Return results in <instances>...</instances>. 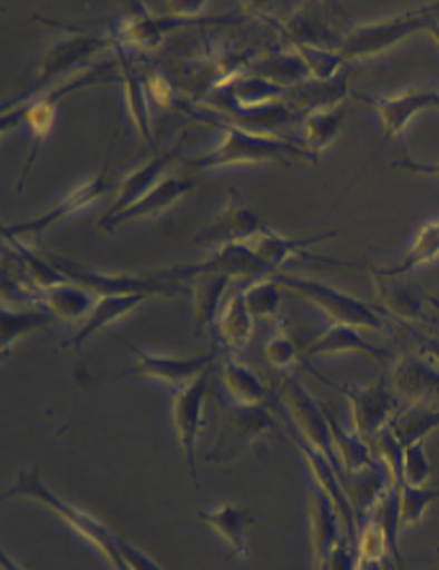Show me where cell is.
<instances>
[{"mask_svg":"<svg viewBox=\"0 0 439 570\" xmlns=\"http://www.w3.org/2000/svg\"><path fill=\"white\" fill-rule=\"evenodd\" d=\"M193 188H195L193 177L167 175L152 190L146 191L133 207H128L126 212L111 217V219H100L98 228L105 233H114L118 226L128 224V222H139V219H149V217L165 214L177 200L186 198Z\"/></svg>","mask_w":439,"mask_h":570,"instance_id":"obj_19","label":"cell"},{"mask_svg":"<svg viewBox=\"0 0 439 570\" xmlns=\"http://www.w3.org/2000/svg\"><path fill=\"white\" fill-rule=\"evenodd\" d=\"M209 392V373L173 392L172 422L179 441V448L186 453L188 471L198 488V434L203 428L205 401Z\"/></svg>","mask_w":439,"mask_h":570,"instance_id":"obj_13","label":"cell"},{"mask_svg":"<svg viewBox=\"0 0 439 570\" xmlns=\"http://www.w3.org/2000/svg\"><path fill=\"white\" fill-rule=\"evenodd\" d=\"M118 72L116 60L114 62H98L88 69H81L71 77H67L65 83H56L48 90L32 96H18L9 102L2 105V119H0V130L2 135H7L9 130H16L20 126H26L28 132L32 135V151L28 154L25 170L20 175V184L18 191L25 186L26 175L35 165L41 145L46 139L58 119V105L62 100H67L69 96L79 95L81 90L95 88L100 83H109L114 79V75Z\"/></svg>","mask_w":439,"mask_h":570,"instance_id":"obj_2","label":"cell"},{"mask_svg":"<svg viewBox=\"0 0 439 570\" xmlns=\"http://www.w3.org/2000/svg\"><path fill=\"white\" fill-rule=\"evenodd\" d=\"M392 396L403 406L439 403V368L422 354L397 357L389 368Z\"/></svg>","mask_w":439,"mask_h":570,"instance_id":"obj_15","label":"cell"},{"mask_svg":"<svg viewBox=\"0 0 439 570\" xmlns=\"http://www.w3.org/2000/svg\"><path fill=\"white\" fill-rule=\"evenodd\" d=\"M4 499L32 500L43 504L53 515H58L62 522L71 525L74 532H77L84 541H88L90 546L98 549V553L107 560L111 570H130L124 562L120 543H118L120 537H116L92 513L84 511L81 507L53 492L37 469H22L16 476L13 485L9 488V492L4 494Z\"/></svg>","mask_w":439,"mask_h":570,"instance_id":"obj_3","label":"cell"},{"mask_svg":"<svg viewBox=\"0 0 439 570\" xmlns=\"http://www.w3.org/2000/svg\"><path fill=\"white\" fill-rule=\"evenodd\" d=\"M350 95L348 90V75L340 72L338 77L329 81H316L308 79L305 83L296 86L294 90L286 96V102L293 107L299 116H305L316 109H329L342 105L343 98Z\"/></svg>","mask_w":439,"mask_h":570,"instance_id":"obj_30","label":"cell"},{"mask_svg":"<svg viewBox=\"0 0 439 570\" xmlns=\"http://www.w3.org/2000/svg\"><path fill=\"white\" fill-rule=\"evenodd\" d=\"M218 381L226 401L235 406L256 409L267 403V385L235 357H224L220 362Z\"/></svg>","mask_w":439,"mask_h":570,"instance_id":"obj_27","label":"cell"},{"mask_svg":"<svg viewBox=\"0 0 439 570\" xmlns=\"http://www.w3.org/2000/svg\"><path fill=\"white\" fill-rule=\"evenodd\" d=\"M324 415H326V422H329L331 434H333V448H335V455H338V462L342 469L343 481L350 476L363 475L367 471H373L382 464V462L373 460L371 448L367 445L365 439L359 436L354 430L343 428L326 406H324Z\"/></svg>","mask_w":439,"mask_h":570,"instance_id":"obj_28","label":"cell"},{"mask_svg":"<svg viewBox=\"0 0 439 570\" xmlns=\"http://www.w3.org/2000/svg\"><path fill=\"white\" fill-rule=\"evenodd\" d=\"M408 331L412 333L416 341H418V347H420V354L425 357H429L436 366L439 368V338L436 336H429V334H420L412 326H408Z\"/></svg>","mask_w":439,"mask_h":570,"instance_id":"obj_47","label":"cell"},{"mask_svg":"<svg viewBox=\"0 0 439 570\" xmlns=\"http://www.w3.org/2000/svg\"><path fill=\"white\" fill-rule=\"evenodd\" d=\"M247 72L286 92L310 79V72L294 51H273L265 58H256Z\"/></svg>","mask_w":439,"mask_h":570,"instance_id":"obj_34","label":"cell"},{"mask_svg":"<svg viewBox=\"0 0 439 570\" xmlns=\"http://www.w3.org/2000/svg\"><path fill=\"white\" fill-rule=\"evenodd\" d=\"M343 539L345 532L335 507L314 488L310 494V541L314 553V570H329L333 553Z\"/></svg>","mask_w":439,"mask_h":570,"instance_id":"obj_21","label":"cell"},{"mask_svg":"<svg viewBox=\"0 0 439 570\" xmlns=\"http://www.w3.org/2000/svg\"><path fill=\"white\" fill-rule=\"evenodd\" d=\"M371 275H373L375 298L382 307V313H391L392 317L403 320L406 326H410V322L427 320V305H433L429 296L416 289L414 285L403 284L401 279H387L375 273Z\"/></svg>","mask_w":439,"mask_h":570,"instance_id":"obj_26","label":"cell"},{"mask_svg":"<svg viewBox=\"0 0 439 570\" xmlns=\"http://www.w3.org/2000/svg\"><path fill=\"white\" fill-rule=\"evenodd\" d=\"M350 354L369 357L380 366L389 364L387 354L382 350H378L375 345H371L357 328L338 326V324H329L322 333L314 336V341L305 350V356L312 357V360H316V357L350 356Z\"/></svg>","mask_w":439,"mask_h":570,"instance_id":"obj_25","label":"cell"},{"mask_svg":"<svg viewBox=\"0 0 439 570\" xmlns=\"http://www.w3.org/2000/svg\"><path fill=\"white\" fill-rule=\"evenodd\" d=\"M439 256V219H433L429 224H425L414 240L410 243L408 252L397 262H392L387 268H375L373 273L387 279H401L410 273H414L416 268L431 264Z\"/></svg>","mask_w":439,"mask_h":570,"instance_id":"obj_33","label":"cell"},{"mask_svg":"<svg viewBox=\"0 0 439 570\" xmlns=\"http://www.w3.org/2000/svg\"><path fill=\"white\" fill-rule=\"evenodd\" d=\"M245 305L254 320H277L282 305V287L271 277L258 279L244 289Z\"/></svg>","mask_w":439,"mask_h":570,"instance_id":"obj_40","label":"cell"},{"mask_svg":"<svg viewBox=\"0 0 439 570\" xmlns=\"http://www.w3.org/2000/svg\"><path fill=\"white\" fill-rule=\"evenodd\" d=\"M116 46L118 41L114 30H103V32H86L77 28L69 30L67 37L58 39L46 49L43 58L35 69V88L30 90V95L25 96L39 95L48 90L56 83V79H60V75L74 72L75 67H79L81 62L90 60L92 56H97L105 49H116Z\"/></svg>","mask_w":439,"mask_h":570,"instance_id":"obj_7","label":"cell"},{"mask_svg":"<svg viewBox=\"0 0 439 570\" xmlns=\"http://www.w3.org/2000/svg\"><path fill=\"white\" fill-rule=\"evenodd\" d=\"M354 96L380 116L384 137L389 139L399 137L403 128L410 124V119L420 111L439 109V90H412L394 96Z\"/></svg>","mask_w":439,"mask_h":570,"instance_id":"obj_18","label":"cell"},{"mask_svg":"<svg viewBox=\"0 0 439 570\" xmlns=\"http://www.w3.org/2000/svg\"><path fill=\"white\" fill-rule=\"evenodd\" d=\"M53 264L74 282V284L88 289L97 298L100 296H128V294H165V296H175L184 294L186 285L175 284L169 279H163L160 275L154 277H130V275H105L92 271L88 266H81L77 262L56 258Z\"/></svg>","mask_w":439,"mask_h":570,"instance_id":"obj_12","label":"cell"},{"mask_svg":"<svg viewBox=\"0 0 439 570\" xmlns=\"http://www.w3.org/2000/svg\"><path fill=\"white\" fill-rule=\"evenodd\" d=\"M265 228L261 215L256 212L250 196L240 188H231L228 198L216 215V219L203 228V233L196 237V243L209 245L216 249L220 245L240 243L245 245L252 237H256Z\"/></svg>","mask_w":439,"mask_h":570,"instance_id":"obj_14","label":"cell"},{"mask_svg":"<svg viewBox=\"0 0 439 570\" xmlns=\"http://www.w3.org/2000/svg\"><path fill=\"white\" fill-rule=\"evenodd\" d=\"M114 142L109 145L107 158H105L103 167H100L95 177H90L84 184L75 186L74 190L65 194L56 205H51L43 214L37 215L32 219H26V222L11 224V226L2 224V237H4V240H18V243H25V245L39 243L53 226H58L60 222H65L71 215L88 209L90 205L97 203L98 198H103L105 191L109 190V160H111Z\"/></svg>","mask_w":439,"mask_h":570,"instance_id":"obj_6","label":"cell"},{"mask_svg":"<svg viewBox=\"0 0 439 570\" xmlns=\"http://www.w3.org/2000/svg\"><path fill=\"white\" fill-rule=\"evenodd\" d=\"M116 67H118V77L123 83L124 107L128 121L133 124L135 132L139 139H144L147 145H152L154 151L156 141H154V126H152V116H149V95H147L146 79L142 67L137 65L135 51L116 46Z\"/></svg>","mask_w":439,"mask_h":570,"instance_id":"obj_17","label":"cell"},{"mask_svg":"<svg viewBox=\"0 0 439 570\" xmlns=\"http://www.w3.org/2000/svg\"><path fill=\"white\" fill-rule=\"evenodd\" d=\"M135 364L124 373L123 377H144V380L160 381L169 385L173 392L182 390L184 385L198 380L201 375L209 373L216 362V350L196 357H167L156 356L144 352L139 347H133Z\"/></svg>","mask_w":439,"mask_h":570,"instance_id":"obj_16","label":"cell"},{"mask_svg":"<svg viewBox=\"0 0 439 570\" xmlns=\"http://www.w3.org/2000/svg\"><path fill=\"white\" fill-rule=\"evenodd\" d=\"M310 4H296L289 16H273L254 11L256 18H261L265 24L271 26L282 41H286L291 48H326L331 49L333 35L326 22L318 16V9H308Z\"/></svg>","mask_w":439,"mask_h":570,"instance_id":"obj_20","label":"cell"},{"mask_svg":"<svg viewBox=\"0 0 439 570\" xmlns=\"http://www.w3.org/2000/svg\"><path fill=\"white\" fill-rule=\"evenodd\" d=\"M329 570H359V553H357V546L350 543L348 539H343L340 547L333 553L331 567Z\"/></svg>","mask_w":439,"mask_h":570,"instance_id":"obj_45","label":"cell"},{"mask_svg":"<svg viewBox=\"0 0 439 570\" xmlns=\"http://www.w3.org/2000/svg\"><path fill=\"white\" fill-rule=\"evenodd\" d=\"M182 145H184V139L175 142L165 151H154V156L147 163L133 168L128 175H124L123 184L116 191V200L103 219H111V217L123 214L128 207H133L146 191L152 190L163 179L165 168L169 167L173 160L179 156Z\"/></svg>","mask_w":439,"mask_h":570,"instance_id":"obj_22","label":"cell"},{"mask_svg":"<svg viewBox=\"0 0 439 570\" xmlns=\"http://www.w3.org/2000/svg\"><path fill=\"white\" fill-rule=\"evenodd\" d=\"M333 237H335V233H324V235H316V237L286 238L265 226L256 237H252L245 243V247L258 261L265 262L271 268H277L280 264L291 261L294 256H301L308 247Z\"/></svg>","mask_w":439,"mask_h":570,"instance_id":"obj_29","label":"cell"},{"mask_svg":"<svg viewBox=\"0 0 439 570\" xmlns=\"http://www.w3.org/2000/svg\"><path fill=\"white\" fill-rule=\"evenodd\" d=\"M120 551H123L124 562L130 570H165L152 556H147L144 549H139L128 541H124L123 537L118 539Z\"/></svg>","mask_w":439,"mask_h":570,"instance_id":"obj_44","label":"cell"},{"mask_svg":"<svg viewBox=\"0 0 439 570\" xmlns=\"http://www.w3.org/2000/svg\"><path fill=\"white\" fill-rule=\"evenodd\" d=\"M438 556H439V551H438Z\"/></svg>","mask_w":439,"mask_h":570,"instance_id":"obj_50","label":"cell"},{"mask_svg":"<svg viewBox=\"0 0 439 570\" xmlns=\"http://www.w3.org/2000/svg\"><path fill=\"white\" fill-rule=\"evenodd\" d=\"M361 570H382V567H365V569Z\"/></svg>","mask_w":439,"mask_h":570,"instance_id":"obj_49","label":"cell"},{"mask_svg":"<svg viewBox=\"0 0 439 570\" xmlns=\"http://www.w3.org/2000/svg\"><path fill=\"white\" fill-rule=\"evenodd\" d=\"M273 279L280 284L282 289L291 292L299 296L301 301L310 303L316 307L331 324L338 326H350L357 331H369V333L389 334L392 333V326L382 315V311L371 309L365 303L343 294L340 289L331 285L294 277V275H273Z\"/></svg>","mask_w":439,"mask_h":570,"instance_id":"obj_5","label":"cell"},{"mask_svg":"<svg viewBox=\"0 0 439 570\" xmlns=\"http://www.w3.org/2000/svg\"><path fill=\"white\" fill-rule=\"evenodd\" d=\"M438 16L439 2L418 7L373 24L352 26L343 35L342 43L338 46V53L342 56L343 62H359L367 58H375L394 48L397 43L406 41L416 32H427L431 26L438 24Z\"/></svg>","mask_w":439,"mask_h":570,"instance_id":"obj_4","label":"cell"},{"mask_svg":"<svg viewBox=\"0 0 439 570\" xmlns=\"http://www.w3.org/2000/svg\"><path fill=\"white\" fill-rule=\"evenodd\" d=\"M273 430V420L265 411V406L244 409L235 404L222 403V428L218 441L212 453L207 455L209 462L226 464L240 453L254 450L261 441H267Z\"/></svg>","mask_w":439,"mask_h":570,"instance_id":"obj_9","label":"cell"},{"mask_svg":"<svg viewBox=\"0 0 439 570\" xmlns=\"http://www.w3.org/2000/svg\"><path fill=\"white\" fill-rule=\"evenodd\" d=\"M343 119H345L343 105L310 111L301 119V139L299 141L303 142V147L318 158L320 151H324L331 142L338 139Z\"/></svg>","mask_w":439,"mask_h":570,"instance_id":"obj_36","label":"cell"},{"mask_svg":"<svg viewBox=\"0 0 439 570\" xmlns=\"http://www.w3.org/2000/svg\"><path fill=\"white\" fill-rule=\"evenodd\" d=\"M228 282L231 279L224 275H198L188 282V284H193L196 334L216 333L220 305H222Z\"/></svg>","mask_w":439,"mask_h":570,"instance_id":"obj_35","label":"cell"},{"mask_svg":"<svg viewBox=\"0 0 439 570\" xmlns=\"http://www.w3.org/2000/svg\"><path fill=\"white\" fill-rule=\"evenodd\" d=\"M179 116L193 119L196 124L222 128V137L214 147L186 160L184 175H188V177L214 170V168L237 167V165H261V163L293 165L299 160L314 165L318 160L316 156L310 154L301 141H294L289 137L247 132L244 128H237V126L224 121L216 111L207 109L205 105H196L193 100H186L179 107Z\"/></svg>","mask_w":439,"mask_h":570,"instance_id":"obj_1","label":"cell"},{"mask_svg":"<svg viewBox=\"0 0 439 570\" xmlns=\"http://www.w3.org/2000/svg\"><path fill=\"white\" fill-rule=\"evenodd\" d=\"M391 167L394 168V170L408 173V175L439 179V163H414V160H410V158H403V160H394Z\"/></svg>","mask_w":439,"mask_h":570,"instance_id":"obj_46","label":"cell"},{"mask_svg":"<svg viewBox=\"0 0 439 570\" xmlns=\"http://www.w3.org/2000/svg\"><path fill=\"white\" fill-rule=\"evenodd\" d=\"M294 53L301 58L305 69L310 72V79L329 81L340 75L343 60L338 49L326 48H293Z\"/></svg>","mask_w":439,"mask_h":570,"instance_id":"obj_41","label":"cell"},{"mask_svg":"<svg viewBox=\"0 0 439 570\" xmlns=\"http://www.w3.org/2000/svg\"><path fill=\"white\" fill-rule=\"evenodd\" d=\"M389 426L406 450L408 445L425 441L433 430H438V404H408L397 411Z\"/></svg>","mask_w":439,"mask_h":570,"instance_id":"obj_37","label":"cell"},{"mask_svg":"<svg viewBox=\"0 0 439 570\" xmlns=\"http://www.w3.org/2000/svg\"><path fill=\"white\" fill-rule=\"evenodd\" d=\"M0 564L2 570H26L16 558H11V553L2 547V556H0Z\"/></svg>","mask_w":439,"mask_h":570,"instance_id":"obj_48","label":"cell"},{"mask_svg":"<svg viewBox=\"0 0 439 570\" xmlns=\"http://www.w3.org/2000/svg\"><path fill=\"white\" fill-rule=\"evenodd\" d=\"M316 377L335 392H340L350 403L352 430L363 439L373 441L397 415V399L392 396L391 387L387 385V377H380L369 385H340L320 377L318 373Z\"/></svg>","mask_w":439,"mask_h":570,"instance_id":"obj_10","label":"cell"},{"mask_svg":"<svg viewBox=\"0 0 439 570\" xmlns=\"http://www.w3.org/2000/svg\"><path fill=\"white\" fill-rule=\"evenodd\" d=\"M433 475L425 441L412 443L403 450V481L410 485H427Z\"/></svg>","mask_w":439,"mask_h":570,"instance_id":"obj_42","label":"cell"},{"mask_svg":"<svg viewBox=\"0 0 439 570\" xmlns=\"http://www.w3.org/2000/svg\"><path fill=\"white\" fill-rule=\"evenodd\" d=\"M265 360L273 371H291L299 362V350L284 333L273 334L265 343Z\"/></svg>","mask_w":439,"mask_h":570,"instance_id":"obj_43","label":"cell"},{"mask_svg":"<svg viewBox=\"0 0 439 570\" xmlns=\"http://www.w3.org/2000/svg\"><path fill=\"white\" fill-rule=\"evenodd\" d=\"M196 520L203 525H207L220 541H224L235 558H240V560L250 558L247 528L252 523V518L244 507L224 500L216 507L198 511Z\"/></svg>","mask_w":439,"mask_h":570,"instance_id":"obj_23","label":"cell"},{"mask_svg":"<svg viewBox=\"0 0 439 570\" xmlns=\"http://www.w3.org/2000/svg\"><path fill=\"white\" fill-rule=\"evenodd\" d=\"M399 488V528H412L425 518L429 507L439 499V490L429 485H410L403 479L394 481Z\"/></svg>","mask_w":439,"mask_h":570,"instance_id":"obj_39","label":"cell"},{"mask_svg":"<svg viewBox=\"0 0 439 570\" xmlns=\"http://www.w3.org/2000/svg\"><path fill=\"white\" fill-rule=\"evenodd\" d=\"M282 404L286 406V413L291 417L289 426L293 428L296 436L310 445L314 452L326 458L342 475L335 448H333V434L324 415V406L316 403V399L310 394V390L303 385V381L294 375L284 377L282 385ZM343 476V475H342Z\"/></svg>","mask_w":439,"mask_h":570,"instance_id":"obj_8","label":"cell"},{"mask_svg":"<svg viewBox=\"0 0 439 570\" xmlns=\"http://www.w3.org/2000/svg\"><path fill=\"white\" fill-rule=\"evenodd\" d=\"M273 268L265 262L258 261L245 245L240 243H228L220 245L212 249L209 258H205L198 264H188V266H173L163 273H158L163 279H169L175 284H188L198 275H224L228 279H265L271 277Z\"/></svg>","mask_w":439,"mask_h":570,"instance_id":"obj_11","label":"cell"},{"mask_svg":"<svg viewBox=\"0 0 439 570\" xmlns=\"http://www.w3.org/2000/svg\"><path fill=\"white\" fill-rule=\"evenodd\" d=\"M147 294H128V296H100L92 311L81 322L79 331L60 343L62 350H81L95 334L103 333L111 324L120 322L137 307L146 303Z\"/></svg>","mask_w":439,"mask_h":570,"instance_id":"obj_24","label":"cell"},{"mask_svg":"<svg viewBox=\"0 0 439 570\" xmlns=\"http://www.w3.org/2000/svg\"><path fill=\"white\" fill-rule=\"evenodd\" d=\"M254 333V317L250 315L245 305L244 289L235 292L224 307L220 309L218 322H216V336L220 343L231 352H242Z\"/></svg>","mask_w":439,"mask_h":570,"instance_id":"obj_31","label":"cell"},{"mask_svg":"<svg viewBox=\"0 0 439 570\" xmlns=\"http://www.w3.org/2000/svg\"><path fill=\"white\" fill-rule=\"evenodd\" d=\"M95 294L79 285L69 284L49 287L46 292H39L37 307L48 311L51 317H60L65 322H77L86 320V315L95 307Z\"/></svg>","mask_w":439,"mask_h":570,"instance_id":"obj_32","label":"cell"},{"mask_svg":"<svg viewBox=\"0 0 439 570\" xmlns=\"http://www.w3.org/2000/svg\"><path fill=\"white\" fill-rule=\"evenodd\" d=\"M2 320V354L7 356L9 350L28 333L46 328L51 322V315L41 307H30V309H9L2 303L0 311Z\"/></svg>","mask_w":439,"mask_h":570,"instance_id":"obj_38","label":"cell"}]
</instances>
